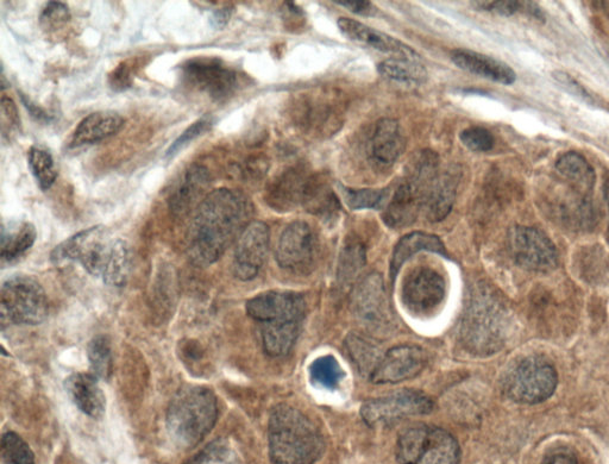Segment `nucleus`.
Wrapping results in <instances>:
<instances>
[{"label": "nucleus", "mask_w": 609, "mask_h": 464, "mask_svg": "<svg viewBox=\"0 0 609 464\" xmlns=\"http://www.w3.org/2000/svg\"><path fill=\"white\" fill-rule=\"evenodd\" d=\"M251 204L243 193L218 188L207 194L194 215L188 255L198 266L215 263L248 227Z\"/></svg>", "instance_id": "obj_1"}, {"label": "nucleus", "mask_w": 609, "mask_h": 464, "mask_svg": "<svg viewBox=\"0 0 609 464\" xmlns=\"http://www.w3.org/2000/svg\"><path fill=\"white\" fill-rule=\"evenodd\" d=\"M268 438L274 464H315L325 450L317 426L304 413L287 405L276 406L272 411Z\"/></svg>", "instance_id": "obj_2"}, {"label": "nucleus", "mask_w": 609, "mask_h": 464, "mask_svg": "<svg viewBox=\"0 0 609 464\" xmlns=\"http://www.w3.org/2000/svg\"><path fill=\"white\" fill-rule=\"evenodd\" d=\"M510 328L511 317L504 303L489 288H476L462 318L464 348L480 356L498 353L506 344Z\"/></svg>", "instance_id": "obj_3"}, {"label": "nucleus", "mask_w": 609, "mask_h": 464, "mask_svg": "<svg viewBox=\"0 0 609 464\" xmlns=\"http://www.w3.org/2000/svg\"><path fill=\"white\" fill-rule=\"evenodd\" d=\"M216 395L209 388L187 386L175 394L167 411V430L181 448L196 447L215 426Z\"/></svg>", "instance_id": "obj_4"}, {"label": "nucleus", "mask_w": 609, "mask_h": 464, "mask_svg": "<svg viewBox=\"0 0 609 464\" xmlns=\"http://www.w3.org/2000/svg\"><path fill=\"white\" fill-rule=\"evenodd\" d=\"M400 464H458L460 445L448 431L419 425L400 435L395 449Z\"/></svg>", "instance_id": "obj_5"}, {"label": "nucleus", "mask_w": 609, "mask_h": 464, "mask_svg": "<svg viewBox=\"0 0 609 464\" xmlns=\"http://www.w3.org/2000/svg\"><path fill=\"white\" fill-rule=\"evenodd\" d=\"M48 315V300L39 281L16 275L2 287L3 324L36 325Z\"/></svg>", "instance_id": "obj_6"}, {"label": "nucleus", "mask_w": 609, "mask_h": 464, "mask_svg": "<svg viewBox=\"0 0 609 464\" xmlns=\"http://www.w3.org/2000/svg\"><path fill=\"white\" fill-rule=\"evenodd\" d=\"M558 384L556 369L541 357H529L507 374L504 392L519 404H539L555 393Z\"/></svg>", "instance_id": "obj_7"}, {"label": "nucleus", "mask_w": 609, "mask_h": 464, "mask_svg": "<svg viewBox=\"0 0 609 464\" xmlns=\"http://www.w3.org/2000/svg\"><path fill=\"white\" fill-rule=\"evenodd\" d=\"M113 243L105 228L92 227L56 247L50 259L55 263L78 261L93 277L103 279L112 255Z\"/></svg>", "instance_id": "obj_8"}, {"label": "nucleus", "mask_w": 609, "mask_h": 464, "mask_svg": "<svg viewBox=\"0 0 609 464\" xmlns=\"http://www.w3.org/2000/svg\"><path fill=\"white\" fill-rule=\"evenodd\" d=\"M435 404L422 392L399 391L386 397L372 399L364 403L361 416L369 426H389L400 420L429 415Z\"/></svg>", "instance_id": "obj_9"}, {"label": "nucleus", "mask_w": 609, "mask_h": 464, "mask_svg": "<svg viewBox=\"0 0 609 464\" xmlns=\"http://www.w3.org/2000/svg\"><path fill=\"white\" fill-rule=\"evenodd\" d=\"M181 79L192 90L205 93L215 102H222L235 93L237 73L217 58L188 60L181 66Z\"/></svg>", "instance_id": "obj_10"}, {"label": "nucleus", "mask_w": 609, "mask_h": 464, "mask_svg": "<svg viewBox=\"0 0 609 464\" xmlns=\"http://www.w3.org/2000/svg\"><path fill=\"white\" fill-rule=\"evenodd\" d=\"M513 260L530 272H550L558 265L554 242L543 231L531 227H514L508 234Z\"/></svg>", "instance_id": "obj_11"}, {"label": "nucleus", "mask_w": 609, "mask_h": 464, "mask_svg": "<svg viewBox=\"0 0 609 464\" xmlns=\"http://www.w3.org/2000/svg\"><path fill=\"white\" fill-rule=\"evenodd\" d=\"M317 240L315 232L305 222H294L282 232L275 257L288 272L309 273L315 265Z\"/></svg>", "instance_id": "obj_12"}, {"label": "nucleus", "mask_w": 609, "mask_h": 464, "mask_svg": "<svg viewBox=\"0 0 609 464\" xmlns=\"http://www.w3.org/2000/svg\"><path fill=\"white\" fill-rule=\"evenodd\" d=\"M447 284L441 273L429 267L414 269L404 281L403 302L413 315L426 316L441 306Z\"/></svg>", "instance_id": "obj_13"}, {"label": "nucleus", "mask_w": 609, "mask_h": 464, "mask_svg": "<svg viewBox=\"0 0 609 464\" xmlns=\"http://www.w3.org/2000/svg\"><path fill=\"white\" fill-rule=\"evenodd\" d=\"M247 313L261 326L303 324L306 304L300 294L272 291L250 299Z\"/></svg>", "instance_id": "obj_14"}, {"label": "nucleus", "mask_w": 609, "mask_h": 464, "mask_svg": "<svg viewBox=\"0 0 609 464\" xmlns=\"http://www.w3.org/2000/svg\"><path fill=\"white\" fill-rule=\"evenodd\" d=\"M271 232L263 222H250L237 240L234 274L242 281L253 280L267 260Z\"/></svg>", "instance_id": "obj_15"}, {"label": "nucleus", "mask_w": 609, "mask_h": 464, "mask_svg": "<svg viewBox=\"0 0 609 464\" xmlns=\"http://www.w3.org/2000/svg\"><path fill=\"white\" fill-rule=\"evenodd\" d=\"M428 362L425 351L417 346H400L382 356L372 374L374 384H398L416 378Z\"/></svg>", "instance_id": "obj_16"}, {"label": "nucleus", "mask_w": 609, "mask_h": 464, "mask_svg": "<svg viewBox=\"0 0 609 464\" xmlns=\"http://www.w3.org/2000/svg\"><path fill=\"white\" fill-rule=\"evenodd\" d=\"M337 25L341 33L350 41L357 43V45L372 48L381 53L392 54L397 56V58L420 60L416 50L407 46L406 43L381 33L379 30L367 27L366 24L359 21L343 17L339 18Z\"/></svg>", "instance_id": "obj_17"}, {"label": "nucleus", "mask_w": 609, "mask_h": 464, "mask_svg": "<svg viewBox=\"0 0 609 464\" xmlns=\"http://www.w3.org/2000/svg\"><path fill=\"white\" fill-rule=\"evenodd\" d=\"M354 311L364 322L381 324L389 318V307L384 280L378 273L369 274L357 286L354 298Z\"/></svg>", "instance_id": "obj_18"}, {"label": "nucleus", "mask_w": 609, "mask_h": 464, "mask_svg": "<svg viewBox=\"0 0 609 464\" xmlns=\"http://www.w3.org/2000/svg\"><path fill=\"white\" fill-rule=\"evenodd\" d=\"M426 193L422 188L406 180L398 187L391 202L386 206L384 222L392 229L410 227L424 208Z\"/></svg>", "instance_id": "obj_19"}, {"label": "nucleus", "mask_w": 609, "mask_h": 464, "mask_svg": "<svg viewBox=\"0 0 609 464\" xmlns=\"http://www.w3.org/2000/svg\"><path fill=\"white\" fill-rule=\"evenodd\" d=\"M451 60L462 71L479 75L501 85L516 83L517 74L512 68L491 56L469 49H456L451 53Z\"/></svg>", "instance_id": "obj_20"}, {"label": "nucleus", "mask_w": 609, "mask_h": 464, "mask_svg": "<svg viewBox=\"0 0 609 464\" xmlns=\"http://www.w3.org/2000/svg\"><path fill=\"white\" fill-rule=\"evenodd\" d=\"M306 177L299 168H290L276 177L266 191V202L272 209L285 212L303 204L307 183Z\"/></svg>", "instance_id": "obj_21"}, {"label": "nucleus", "mask_w": 609, "mask_h": 464, "mask_svg": "<svg viewBox=\"0 0 609 464\" xmlns=\"http://www.w3.org/2000/svg\"><path fill=\"white\" fill-rule=\"evenodd\" d=\"M66 392L75 406L93 419L103 418L106 411V398L98 378L93 374L77 373L65 382Z\"/></svg>", "instance_id": "obj_22"}, {"label": "nucleus", "mask_w": 609, "mask_h": 464, "mask_svg": "<svg viewBox=\"0 0 609 464\" xmlns=\"http://www.w3.org/2000/svg\"><path fill=\"white\" fill-rule=\"evenodd\" d=\"M460 168H448L438 175L426 194L424 209L430 222L437 223L449 216L454 206L458 184H460Z\"/></svg>", "instance_id": "obj_23"}, {"label": "nucleus", "mask_w": 609, "mask_h": 464, "mask_svg": "<svg viewBox=\"0 0 609 464\" xmlns=\"http://www.w3.org/2000/svg\"><path fill=\"white\" fill-rule=\"evenodd\" d=\"M124 125L121 115L112 111H98L85 117L75 129L71 147L78 148L93 144L118 133Z\"/></svg>", "instance_id": "obj_24"}, {"label": "nucleus", "mask_w": 609, "mask_h": 464, "mask_svg": "<svg viewBox=\"0 0 609 464\" xmlns=\"http://www.w3.org/2000/svg\"><path fill=\"white\" fill-rule=\"evenodd\" d=\"M406 147L403 130L394 119L384 118L376 123L372 137L373 158L384 166H392Z\"/></svg>", "instance_id": "obj_25"}, {"label": "nucleus", "mask_w": 609, "mask_h": 464, "mask_svg": "<svg viewBox=\"0 0 609 464\" xmlns=\"http://www.w3.org/2000/svg\"><path fill=\"white\" fill-rule=\"evenodd\" d=\"M211 177L207 168L193 165L187 169L177 190L169 198V208L174 215H184L203 196L210 185Z\"/></svg>", "instance_id": "obj_26"}, {"label": "nucleus", "mask_w": 609, "mask_h": 464, "mask_svg": "<svg viewBox=\"0 0 609 464\" xmlns=\"http://www.w3.org/2000/svg\"><path fill=\"white\" fill-rule=\"evenodd\" d=\"M420 252H430L442 256H448L441 238L426 234V232L416 231L401 238L394 248L391 261L392 278H397L401 267L411 259L412 256Z\"/></svg>", "instance_id": "obj_27"}, {"label": "nucleus", "mask_w": 609, "mask_h": 464, "mask_svg": "<svg viewBox=\"0 0 609 464\" xmlns=\"http://www.w3.org/2000/svg\"><path fill=\"white\" fill-rule=\"evenodd\" d=\"M557 172L574 191L588 197L593 191L596 181L594 168L583 156L576 152H568L556 162Z\"/></svg>", "instance_id": "obj_28"}, {"label": "nucleus", "mask_w": 609, "mask_h": 464, "mask_svg": "<svg viewBox=\"0 0 609 464\" xmlns=\"http://www.w3.org/2000/svg\"><path fill=\"white\" fill-rule=\"evenodd\" d=\"M36 237L37 231L34 224L28 222L21 223L9 231L3 227L2 248H0L2 261L11 263L20 259L34 246Z\"/></svg>", "instance_id": "obj_29"}, {"label": "nucleus", "mask_w": 609, "mask_h": 464, "mask_svg": "<svg viewBox=\"0 0 609 464\" xmlns=\"http://www.w3.org/2000/svg\"><path fill=\"white\" fill-rule=\"evenodd\" d=\"M301 324L263 325L261 335L263 349L273 357L285 356L290 353L297 342Z\"/></svg>", "instance_id": "obj_30"}, {"label": "nucleus", "mask_w": 609, "mask_h": 464, "mask_svg": "<svg viewBox=\"0 0 609 464\" xmlns=\"http://www.w3.org/2000/svg\"><path fill=\"white\" fill-rule=\"evenodd\" d=\"M303 205L313 215L329 217L339 210L338 198L324 181L311 177L307 183Z\"/></svg>", "instance_id": "obj_31"}, {"label": "nucleus", "mask_w": 609, "mask_h": 464, "mask_svg": "<svg viewBox=\"0 0 609 464\" xmlns=\"http://www.w3.org/2000/svg\"><path fill=\"white\" fill-rule=\"evenodd\" d=\"M378 71L389 80L405 84H423L428 79V71L417 60L393 58L382 61Z\"/></svg>", "instance_id": "obj_32"}, {"label": "nucleus", "mask_w": 609, "mask_h": 464, "mask_svg": "<svg viewBox=\"0 0 609 464\" xmlns=\"http://www.w3.org/2000/svg\"><path fill=\"white\" fill-rule=\"evenodd\" d=\"M347 351L360 372L370 374V376L382 359L376 344L361 335H350L347 338Z\"/></svg>", "instance_id": "obj_33"}, {"label": "nucleus", "mask_w": 609, "mask_h": 464, "mask_svg": "<svg viewBox=\"0 0 609 464\" xmlns=\"http://www.w3.org/2000/svg\"><path fill=\"white\" fill-rule=\"evenodd\" d=\"M130 268L131 255L128 243L123 240H115L103 281L109 286L122 287L129 278Z\"/></svg>", "instance_id": "obj_34"}, {"label": "nucleus", "mask_w": 609, "mask_h": 464, "mask_svg": "<svg viewBox=\"0 0 609 464\" xmlns=\"http://www.w3.org/2000/svg\"><path fill=\"white\" fill-rule=\"evenodd\" d=\"M310 379L313 385L336 390L344 378V372L334 356L319 357L312 362L309 369Z\"/></svg>", "instance_id": "obj_35"}, {"label": "nucleus", "mask_w": 609, "mask_h": 464, "mask_svg": "<svg viewBox=\"0 0 609 464\" xmlns=\"http://www.w3.org/2000/svg\"><path fill=\"white\" fill-rule=\"evenodd\" d=\"M28 162L31 173L34 174L42 190H49L58 178L52 154L45 148L34 146L29 150Z\"/></svg>", "instance_id": "obj_36"}, {"label": "nucleus", "mask_w": 609, "mask_h": 464, "mask_svg": "<svg viewBox=\"0 0 609 464\" xmlns=\"http://www.w3.org/2000/svg\"><path fill=\"white\" fill-rule=\"evenodd\" d=\"M342 193L345 204L351 210H379L384 208L388 202V190H370V188H362V190H353L341 186L339 188Z\"/></svg>", "instance_id": "obj_37"}, {"label": "nucleus", "mask_w": 609, "mask_h": 464, "mask_svg": "<svg viewBox=\"0 0 609 464\" xmlns=\"http://www.w3.org/2000/svg\"><path fill=\"white\" fill-rule=\"evenodd\" d=\"M91 371L98 379L108 380L112 373V351L108 337H94L87 347Z\"/></svg>", "instance_id": "obj_38"}, {"label": "nucleus", "mask_w": 609, "mask_h": 464, "mask_svg": "<svg viewBox=\"0 0 609 464\" xmlns=\"http://www.w3.org/2000/svg\"><path fill=\"white\" fill-rule=\"evenodd\" d=\"M2 457L6 464H35L33 451L15 432L3 436Z\"/></svg>", "instance_id": "obj_39"}, {"label": "nucleus", "mask_w": 609, "mask_h": 464, "mask_svg": "<svg viewBox=\"0 0 609 464\" xmlns=\"http://www.w3.org/2000/svg\"><path fill=\"white\" fill-rule=\"evenodd\" d=\"M185 464H238V462L230 445L223 440H218L207 445Z\"/></svg>", "instance_id": "obj_40"}, {"label": "nucleus", "mask_w": 609, "mask_h": 464, "mask_svg": "<svg viewBox=\"0 0 609 464\" xmlns=\"http://www.w3.org/2000/svg\"><path fill=\"white\" fill-rule=\"evenodd\" d=\"M71 21V11L68 6L61 2H50L42 11L40 25L47 34L55 33Z\"/></svg>", "instance_id": "obj_41"}, {"label": "nucleus", "mask_w": 609, "mask_h": 464, "mask_svg": "<svg viewBox=\"0 0 609 464\" xmlns=\"http://www.w3.org/2000/svg\"><path fill=\"white\" fill-rule=\"evenodd\" d=\"M213 119L211 117H203L196 123H193L191 127H188L184 133H182L177 140H175L171 147L168 148L166 153V159H173L182 150H184L188 144L198 139L199 136L204 135L212 128Z\"/></svg>", "instance_id": "obj_42"}, {"label": "nucleus", "mask_w": 609, "mask_h": 464, "mask_svg": "<svg viewBox=\"0 0 609 464\" xmlns=\"http://www.w3.org/2000/svg\"><path fill=\"white\" fill-rule=\"evenodd\" d=\"M460 139L469 150L479 153L489 152V150L493 149L495 144V139L491 131L481 127L464 129L460 135Z\"/></svg>", "instance_id": "obj_43"}, {"label": "nucleus", "mask_w": 609, "mask_h": 464, "mask_svg": "<svg viewBox=\"0 0 609 464\" xmlns=\"http://www.w3.org/2000/svg\"><path fill=\"white\" fill-rule=\"evenodd\" d=\"M364 262H366V253H364L361 244H350L342 253L341 263H339V275L344 280H347L356 271H359Z\"/></svg>", "instance_id": "obj_44"}, {"label": "nucleus", "mask_w": 609, "mask_h": 464, "mask_svg": "<svg viewBox=\"0 0 609 464\" xmlns=\"http://www.w3.org/2000/svg\"><path fill=\"white\" fill-rule=\"evenodd\" d=\"M2 127L3 136H9V139L21 128V118L18 115L17 106L9 97L2 98Z\"/></svg>", "instance_id": "obj_45"}, {"label": "nucleus", "mask_w": 609, "mask_h": 464, "mask_svg": "<svg viewBox=\"0 0 609 464\" xmlns=\"http://www.w3.org/2000/svg\"><path fill=\"white\" fill-rule=\"evenodd\" d=\"M109 85L116 92L128 90L133 85V68L128 62H122L110 73Z\"/></svg>", "instance_id": "obj_46"}, {"label": "nucleus", "mask_w": 609, "mask_h": 464, "mask_svg": "<svg viewBox=\"0 0 609 464\" xmlns=\"http://www.w3.org/2000/svg\"><path fill=\"white\" fill-rule=\"evenodd\" d=\"M519 2H512V0H500V2H473L472 5L475 9L481 11L493 12L500 16L510 17L520 9Z\"/></svg>", "instance_id": "obj_47"}, {"label": "nucleus", "mask_w": 609, "mask_h": 464, "mask_svg": "<svg viewBox=\"0 0 609 464\" xmlns=\"http://www.w3.org/2000/svg\"><path fill=\"white\" fill-rule=\"evenodd\" d=\"M542 464H580L574 451L560 448L546 454Z\"/></svg>", "instance_id": "obj_48"}, {"label": "nucleus", "mask_w": 609, "mask_h": 464, "mask_svg": "<svg viewBox=\"0 0 609 464\" xmlns=\"http://www.w3.org/2000/svg\"><path fill=\"white\" fill-rule=\"evenodd\" d=\"M554 77L558 83L565 87V90H568L573 94H577V96L583 100L588 99L590 102H592V98H589L588 93L582 89V86L577 84L573 78H570L567 73L556 72L554 73Z\"/></svg>", "instance_id": "obj_49"}, {"label": "nucleus", "mask_w": 609, "mask_h": 464, "mask_svg": "<svg viewBox=\"0 0 609 464\" xmlns=\"http://www.w3.org/2000/svg\"><path fill=\"white\" fill-rule=\"evenodd\" d=\"M335 3L353 12L355 15L369 16L374 10L373 4L366 2V0H338Z\"/></svg>", "instance_id": "obj_50"}, {"label": "nucleus", "mask_w": 609, "mask_h": 464, "mask_svg": "<svg viewBox=\"0 0 609 464\" xmlns=\"http://www.w3.org/2000/svg\"><path fill=\"white\" fill-rule=\"evenodd\" d=\"M21 98L25 108L28 109L31 116L37 119V121L45 123L52 121V117H50L46 110H43L42 108H40V106H37L36 104L31 102V100L25 97L24 94H21Z\"/></svg>", "instance_id": "obj_51"}, {"label": "nucleus", "mask_w": 609, "mask_h": 464, "mask_svg": "<svg viewBox=\"0 0 609 464\" xmlns=\"http://www.w3.org/2000/svg\"><path fill=\"white\" fill-rule=\"evenodd\" d=\"M232 15V8L230 6H224L223 9H219L211 17V24L217 29L224 28L229 23Z\"/></svg>", "instance_id": "obj_52"}, {"label": "nucleus", "mask_w": 609, "mask_h": 464, "mask_svg": "<svg viewBox=\"0 0 609 464\" xmlns=\"http://www.w3.org/2000/svg\"><path fill=\"white\" fill-rule=\"evenodd\" d=\"M604 197L606 200V204H607V209H608V216H609V177L605 180V184H604ZM606 240L609 244V221H608V227H607V232H606Z\"/></svg>", "instance_id": "obj_53"}]
</instances>
